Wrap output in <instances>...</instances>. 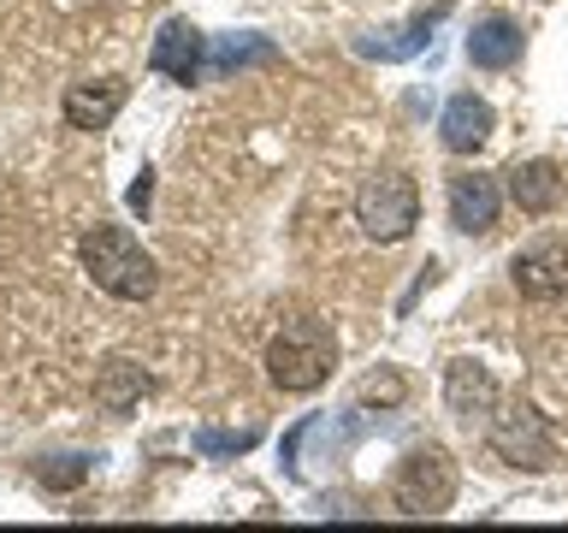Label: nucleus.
I'll return each instance as SVG.
<instances>
[{
    "label": "nucleus",
    "instance_id": "obj_1",
    "mask_svg": "<svg viewBox=\"0 0 568 533\" xmlns=\"http://www.w3.org/2000/svg\"><path fill=\"white\" fill-rule=\"evenodd\" d=\"M332 368H337V338H332L326 320H314V314L284 320L273 332V344H266V380L278 391H296V398L326 385Z\"/></svg>",
    "mask_w": 568,
    "mask_h": 533
},
{
    "label": "nucleus",
    "instance_id": "obj_2",
    "mask_svg": "<svg viewBox=\"0 0 568 533\" xmlns=\"http://www.w3.org/2000/svg\"><path fill=\"white\" fill-rule=\"evenodd\" d=\"M78 255H83V273L95 279V291L119 296V302H142V296H154V284H160L154 255H149V249H142L124 225L83 231Z\"/></svg>",
    "mask_w": 568,
    "mask_h": 533
},
{
    "label": "nucleus",
    "instance_id": "obj_3",
    "mask_svg": "<svg viewBox=\"0 0 568 533\" xmlns=\"http://www.w3.org/2000/svg\"><path fill=\"white\" fill-rule=\"evenodd\" d=\"M390 504L403 515H415V522H433L456 504V462L450 451H438V444H420V451H408L397 462V480H390Z\"/></svg>",
    "mask_w": 568,
    "mask_h": 533
},
{
    "label": "nucleus",
    "instance_id": "obj_4",
    "mask_svg": "<svg viewBox=\"0 0 568 533\" xmlns=\"http://www.w3.org/2000/svg\"><path fill=\"white\" fill-rule=\"evenodd\" d=\"M486 439H491V451L504 456L509 469L539 474V469H550V462H557V433H550V421H545L532 403H521V398L491 409Z\"/></svg>",
    "mask_w": 568,
    "mask_h": 533
},
{
    "label": "nucleus",
    "instance_id": "obj_5",
    "mask_svg": "<svg viewBox=\"0 0 568 533\" xmlns=\"http://www.w3.org/2000/svg\"><path fill=\"white\" fill-rule=\"evenodd\" d=\"M355 220L373 243H403L420 225V184L408 172H379L355 195Z\"/></svg>",
    "mask_w": 568,
    "mask_h": 533
},
{
    "label": "nucleus",
    "instance_id": "obj_6",
    "mask_svg": "<svg viewBox=\"0 0 568 533\" xmlns=\"http://www.w3.org/2000/svg\"><path fill=\"white\" fill-rule=\"evenodd\" d=\"M509 279L527 302H562L568 296V243L545 238V243L521 249V255L509 261Z\"/></svg>",
    "mask_w": 568,
    "mask_h": 533
},
{
    "label": "nucleus",
    "instance_id": "obj_7",
    "mask_svg": "<svg viewBox=\"0 0 568 533\" xmlns=\"http://www.w3.org/2000/svg\"><path fill=\"white\" fill-rule=\"evenodd\" d=\"M444 403H450V415L462 426H486L491 409H497V380L474 362V355H456V362L444 368Z\"/></svg>",
    "mask_w": 568,
    "mask_h": 533
},
{
    "label": "nucleus",
    "instance_id": "obj_8",
    "mask_svg": "<svg viewBox=\"0 0 568 533\" xmlns=\"http://www.w3.org/2000/svg\"><path fill=\"white\" fill-rule=\"evenodd\" d=\"M149 66L160 71V78H172V83H195L207 71L202 60V30L190 24V18H166L154 36V48H149Z\"/></svg>",
    "mask_w": 568,
    "mask_h": 533
},
{
    "label": "nucleus",
    "instance_id": "obj_9",
    "mask_svg": "<svg viewBox=\"0 0 568 533\" xmlns=\"http://www.w3.org/2000/svg\"><path fill=\"white\" fill-rule=\"evenodd\" d=\"M497 208H504V190H497V178L486 172H456L450 178V225L479 238V231L497 225Z\"/></svg>",
    "mask_w": 568,
    "mask_h": 533
},
{
    "label": "nucleus",
    "instance_id": "obj_10",
    "mask_svg": "<svg viewBox=\"0 0 568 533\" xmlns=\"http://www.w3.org/2000/svg\"><path fill=\"white\" fill-rule=\"evenodd\" d=\"M124 78H89V83H71L65 89V124L71 131H106L124 107Z\"/></svg>",
    "mask_w": 568,
    "mask_h": 533
},
{
    "label": "nucleus",
    "instance_id": "obj_11",
    "mask_svg": "<svg viewBox=\"0 0 568 533\" xmlns=\"http://www.w3.org/2000/svg\"><path fill=\"white\" fill-rule=\"evenodd\" d=\"M504 178H509V202L521 213H550V208H562V195H568V178H562L557 160H515Z\"/></svg>",
    "mask_w": 568,
    "mask_h": 533
},
{
    "label": "nucleus",
    "instance_id": "obj_12",
    "mask_svg": "<svg viewBox=\"0 0 568 533\" xmlns=\"http://www.w3.org/2000/svg\"><path fill=\"white\" fill-rule=\"evenodd\" d=\"M515 60H521V24L504 12L479 18L474 36H468V66L474 71H509Z\"/></svg>",
    "mask_w": 568,
    "mask_h": 533
},
{
    "label": "nucleus",
    "instance_id": "obj_13",
    "mask_svg": "<svg viewBox=\"0 0 568 533\" xmlns=\"http://www.w3.org/2000/svg\"><path fill=\"white\" fill-rule=\"evenodd\" d=\"M450 18V0H438L433 12H415L408 24H397V30H385V36H362V53L367 60H408V53H420L426 42H433V30Z\"/></svg>",
    "mask_w": 568,
    "mask_h": 533
},
{
    "label": "nucleus",
    "instance_id": "obj_14",
    "mask_svg": "<svg viewBox=\"0 0 568 533\" xmlns=\"http://www.w3.org/2000/svg\"><path fill=\"white\" fill-rule=\"evenodd\" d=\"M491 107L479 101V95H450V107H444V119H438V137H444V149L450 154H474L479 142L491 137Z\"/></svg>",
    "mask_w": 568,
    "mask_h": 533
},
{
    "label": "nucleus",
    "instance_id": "obj_15",
    "mask_svg": "<svg viewBox=\"0 0 568 533\" xmlns=\"http://www.w3.org/2000/svg\"><path fill=\"white\" fill-rule=\"evenodd\" d=\"M142 391H149V373H142L136 362H106L101 380H95V403L106 409V415H131V409L142 403Z\"/></svg>",
    "mask_w": 568,
    "mask_h": 533
},
{
    "label": "nucleus",
    "instance_id": "obj_16",
    "mask_svg": "<svg viewBox=\"0 0 568 533\" xmlns=\"http://www.w3.org/2000/svg\"><path fill=\"white\" fill-rule=\"evenodd\" d=\"M273 60H278L273 42H261V36H231V42L213 48L207 71H213V78H225V71H237V66H273Z\"/></svg>",
    "mask_w": 568,
    "mask_h": 533
},
{
    "label": "nucleus",
    "instance_id": "obj_17",
    "mask_svg": "<svg viewBox=\"0 0 568 533\" xmlns=\"http://www.w3.org/2000/svg\"><path fill=\"white\" fill-rule=\"evenodd\" d=\"M36 480H42L48 492H71V486H83L89 480V456H53L36 469Z\"/></svg>",
    "mask_w": 568,
    "mask_h": 533
},
{
    "label": "nucleus",
    "instance_id": "obj_18",
    "mask_svg": "<svg viewBox=\"0 0 568 533\" xmlns=\"http://www.w3.org/2000/svg\"><path fill=\"white\" fill-rule=\"evenodd\" d=\"M408 398V380L403 373H373V380H362V403H403Z\"/></svg>",
    "mask_w": 568,
    "mask_h": 533
},
{
    "label": "nucleus",
    "instance_id": "obj_19",
    "mask_svg": "<svg viewBox=\"0 0 568 533\" xmlns=\"http://www.w3.org/2000/svg\"><path fill=\"white\" fill-rule=\"evenodd\" d=\"M261 433L255 426H243V433H202V451H248Z\"/></svg>",
    "mask_w": 568,
    "mask_h": 533
}]
</instances>
